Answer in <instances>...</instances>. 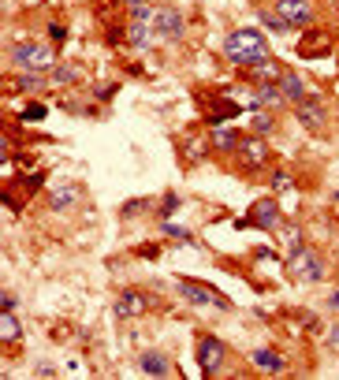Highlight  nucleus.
I'll return each instance as SVG.
<instances>
[{
    "label": "nucleus",
    "instance_id": "1",
    "mask_svg": "<svg viewBox=\"0 0 339 380\" xmlns=\"http://www.w3.org/2000/svg\"><path fill=\"white\" fill-rule=\"evenodd\" d=\"M224 57L239 63V68H254V63L269 60V41H265L261 30H235L224 41Z\"/></svg>",
    "mask_w": 339,
    "mask_h": 380
},
{
    "label": "nucleus",
    "instance_id": "2",
    "mask_svg": "<svg viewBox=\"0 0 339 380\" xmlns=\"http://www.w3.org/2000/svg\"><path fill=\"white\" fill-rule=\"evenodd\" d=\"M12 60H15V68H23V71H52L56 68L52 49L49 45H38V41H19L12 49Z\"/></svg>",
    "mask_w": 339,
    "mask_h": 380
},
{
    "label": "nucleus",
    "instance_id": "3",
    "mask_svg": "<svg viewBox=\"0 0 339 380\" xmlns=\"http://www.w3.org/2000/svg\"><path fill=\"white\" fill-rule=\"evenodd\" d=\"M280 224H283V212H280V201H276V198L254 201L250 217H246V220H235V228H258V231H280Z\"/></svg>",
    "mask_w": 339,
    "mask_h": 380
},
{
    "label": "nucleus",
    "instance_id": "4",
    "mask_svg": "<svg viewBox=\"0 0 339 380\" xmlns=\"http://www.w3.org/2000/svg\"><path fill=\"white\" fill-rule=\"evenodd\" d=\"M287 272L295 276V280H302V283H320V280H325V261H320L317 250L302 246L298 254L287 257Z\"/></svg>",
    "mask_w": 339,
    "mask_h": 380
},
{
    "label": "nucleus",
    "instance_id": "5",
    "mask_svg": "<svg viewBox=\"0 0 339 380\" xmlns=\"http://www.w3.org/2000/svg\"><path fill=\"white\" fill-rule=\"evenodd\" d=\"M176 287H179L183 299H190L194 306H216V310H232V302H227L224 294L216 291V287H209V283H198V280H176Z\"/></svg>",
    "mask_w": 339,
    "mask_h": 380
},
{
    "label": "nucleus",
    "instance_id": "6",
    "mask_svg": "<svg viewBox=\"0 0 339 380\" xmlns=\"http://www.w3.org/2000/svg\"><path fill=\"white\" fill-rule=\"evenodd\" d=\"M224 354H227V347L220 343L216 336H201L198 339V366H201V373H220L224 369Z\"/></svg>",
    "mask_w": 339,
    "mask_h": 380
},
{
    "label": "nucleus",
    "instance_id": "7",
    "mask_svg": "<svg viewBox=\"0 0 339 380\" xmlns=\"http://www.w3.org/2000/svg\"><path fill=\"white\" fill-rule=\"evenodd\" d=\"M153 306V299L145 291H138V287H127V291H120V299H116V317H142L145 310Z\"/></svg>",
    "mask_w": 339,
    "mask_h": 380
},
{
    "label": "nucleus",
    "instance_id": "8",
    "mask_svg": "<svg viewBox=\"0 0 339 380\" xmlns=\"http://www.w3.org/2000/svg\"><path fill=\"white\" fill-rule=\"evenodd\" d=\"M276 12L287 19L291 30H298V26H306V23H314V0H276Z\"/></svg>",
    "mask_w": 339,
    "mask_h": 380
},
{
    "label": "nucleus",
    "instance_id": "9",
    "mask_svg": "<svg viewBox=\"0 0 339 380\" xmlns=\"http://www.w3.org/2000/svg\"><path fill=\"white\" fill-rule=\"evenodd\" d=\"M239 164L243 168H261V164H269V142H265L261 134H250L239 142Z\"/></svg>",
    "mask_w": 339,
    "mask_h": 380
},
{
    "label": "nucleus",
    "instance_id": "10",
    "mask_svg": "<svg viewBox=\"0 0 339 380\" xmlns=\"http://www.w3.org/2000/svg\"><path fill=\"white\" fill-rule=\"evenodd\" d=\"M153 30H157V38H164V41H179L183 38V15L176 12V8H157Z\"/></svg>",
    "mask_w": 339,
    "mask_h": 380
},
{
    "label": "nucleus",
    "instance_id": "11",
    "mask_svg": "<svg viewBox=\"0 0 339 380\" xmlns=\"http://www.w3.org/2000/svg\"><path fill=\"white\" fill-rule=\"evenodd\" d=\"M250 366L258 369V373H283V366H287V361H283L280 350H272V347H258V350L250 354Z\"/></svg>",
    "mask_w": 339,
    "mask_h": 380
},
{
    "label": "nucleus",
    "instance_id": "12",
    "mask_svg": "<svg viewBox=\"0 0 339 380\" xmlns=\"http://www.w3.org/2000/svg\"><path fill=\"white\" fill-rule=\"evenodd\" d=\"M298 108V123L306 127V131H325V108L317 105V101H302V105H295Z\"/></svg>",
    "mask_w": 339,
    "mask_h": 380
},
{
    "label": "nucleus",
    "instance_id": "13",
    "mask_svg": "<svg viewBox=\"0 0 339 380\" xmlns=\"http://www.w3.org/2000/svg\"><path fill=\"white\" fill-rule=\"evenodd\" d=\"M235 116H239V105H235V101H227V97L209 101V127H220L224 119H235Z\"/></svg>",
    "mask_w": 339,
    "mask_h": 380
},
{
    "label": "nucleus",
    "instance_id": "14",
    "mask_svg": "<svg viewBox=\"0 0 339 380\" xmlns=\"http://www.w3.org/2000/svg\"><path fill=\"white\" fill-rule=\"evenodd\" d=\"M246 71H250V75L261 82V86H276V82L283 79V68H280V63L272 60V57L261 60V63H254V68H246Z\"/></svg>",
    "mask_w": 339,
    "mask_h": 380
},
{
    "label": "nucleus",
    "instance_id": "15",
    "mask_svg": "<svg viewBox=\"0 0 339 380\" xmlns=\"http://www.w3.org/2000/svg\"><path fill=\"white\" fill-rule=\"evenodd\" d=\"M280 90H283V97H287L291 105H302V101H306V82H302V79L295 75V71H283Z\"/></svg>",
    "mask_w": 339,
    "mask_h": 380
},
{
    "label": "nucleus",
    "instance_id": "16",
    "mask_svg": "<svg viewBox=\"0 0 339 380\" xmlns=\"http://www.w3.org/2000/svg\"><path fill=\"white\" fill-rule=\"evenodd\" d=\"M283 101H287V97H283V90H280V82H276V86H261V90H258V94H254V101H250V108H269V112H272V108H280V105H283Z\"/></svg>",
    "mask_w": 339,
    "mask_h": 380
},
{
    "label": "nucleus",
    "instance_id": "17",
    "mask_svg": "<svg viewBox=\"0 0 339 380\" xmlns=\"http://www.w3.org/2000/svg\"><path fill=\"white\" fill-rule=\"evenodd\" d=\"M45 71H26V75L12 79V94H38V90H45Z\"/></svg>",
    "mask_w": 339,
    "mask_h": 380
},
{
    "label": "nucleus",
    "instance_id": "18",
    "mask_svg": "<svg viewBox=\"0 0 339 380\" xmlns=\"http://www.w3.org/2000/svg\"><path fill=\"white\" fill-rule=\"evenodd\" d=\"M239 142H243V134L239 131H224V127H213V134H209V146L220 153H232V150H239Z\"/></svg>",
    "mask_w": 339,
    "mask_h": 380
},
{
    "label": "nucleus",
    "instance_id": "19",
    "mask_svg": "<svg viewBox=\"0 0 339 380\" xmlns=\"http://www.w3.org/2000/svg\"><path fill=\"white\" fill-rule=\"evenodd\" d=\"M138 366H142V373H145V377H168V369H172V366H168V358H164L161 350H145Z\"/></svg>",
    "mask_w": 339,
    "mask_h": 380
},
{
    "label": "nucleus",
    "instance_id": "20",
    "mask_svg": "<svg viewBox=\"0 0 339 380\" xmlns=\"http://www.w3.org/2000/svg\"><path fill=\"white\" fill-rule=\"evenodd\" d=\"M82 198V190L75 187V183H63V187L60 190H52V198H49V206L52 209H71V206H75V201Z\"/></svg>",
    "mask_w": 339,
    "mask_h": 380
},
{
    "label": "nucleus",
    "instance_id": "21",
    "mask_svg": "<svg viewBox=\"0 0 339 380\" xmlns=\"http://www.w3.org/2000/svg\"><path fill=\"white\" fill-rule=\"evenodd\" d=\"M123 38H127V45H134V49H145L150 45V38H153V30H150V23H127V30H123Z\"/></svg>",
    "mask_w": 339,
    "mask_h": 380
},
{
    "label": "nucleus",
    "instance_id": "22",
    "mask_svg": "<svg viewBox=\"0 0 339 380\" xmlns=\"http://www.w3.org/2000/svg\"><path fill=\"white\" fill-rule=\"evenodd\" d=\"M332 49V34H309V38L298 41V52L302 57H317V52Z\"/></svg>",
    "mask_w": 339,
    "mask_h": 380
},
{
    "label": "nucleus",
    "instance_id": "23",
    "mask_svg": "<svg viewBox=\"0 0 339 380\" xmlns=\"http://www.w3.org/2000/svg\"><path fill=\"white\" fill-rule=\"evenodd\" d=\"M19 336H23V324L15 321V310H4V313H0V339L15 343Z\"/></svg>",
    "mask_w": 339,
    "mask_h": 380
},
{
    "label": "nucleus",
    "instance_id": "24",
    "mask_svg": "<svg viewBox=\"0 0 339 380\" xmlns=\"http://www.w3.org/2000/svg\"><path fill=\"white\" fill-rule=\"evenodd\" d=\"M258 19H261V26H269L272 34H291V26H287V19L276 12V8H261L258 12Z\"/></svg>",
    "mask_w": 339,
    "mask_h": 380
},
{
    "label": "nucleus",
    "instance_id": "25",
    "mask_svg": "<svg viewBox=\"0 0 339 380\" xmlns=\"http://www.w3.org/2000/svg\"><path fill=\"white\" fill-rule=\"evenodd\" d=\"M49 82H52V86H75V82H79V68H68V63H56V68L49 71Z\"/></svg>",
    "mask_w": 339,
    "mask_h": 380
},
{
    "label": "nucleus",
    "instance_id": "26",
    "mask_svg": "<svg viewBox=\"0 0 339 380\" xmlns=\"http://www.w3.org/2000/svg\"><path fill=\"white\" fill-rule=\"evenodd\" d=\"M145 209H153V206H150V198H131V201H123V206H120V217L131 220V217H142Z\"/></svg>",
    "mask_w": 339,
    "mask_h": 380
},
{
    "label": "nucleus",
    "instance_id": "27",
    "mask_svg": "<svg viewBox=\"0 0 339 380\" xmlns=\"http://www.w3.org/2000/svg\"><path fill=\"white\" fill-rule=\"evenodd\" d=\"M183 157H187V164H198L201 157H205V142H201V138H187V150H183Z\"/></svg>",
    "mask_w": 339,
    "mask_h": 380
},
{
    "label": "nucleus",
    "instance_id": "28",
    "mask_svg": "<svg viewBox=\"0 0 339 380\" xmlns=\"http://www.w3.org/2000/svg\"><path fill=\"white\" fill-rule=\"evenodd\" d=\"M153 15H157V12H153L150 4H134V0H131V19L134 23H150L153 26Z\"/></svg>",
    "mask_w": 339,
    "mask_h": 380
},
{
    "label": "nucleus",
    "instance_id": "29",
    "mask_svg": "<svg viewBox=\"0 0 339 380\" xmlns=\"http://www.w3.org/2000/svg\"><path fill=\"white\" fill-rule=\"evenodd\" d=\"M272 123H276V119H272V112H254V134H265V131H272Z\"/></svg>",
    "mask_w": 339,
    "mask_h": 380
},
{
    "label": "nucleus",
    "instance_id": "30",
    "mask_svg": "<svg viewBox=\"0 0 339 380\" xmlns=\"http://www.w3.org/2000/svg\"><path fill=\"white\" fill-rule=\"evenodd\" d=\"M176 209H179V194H176V190H168V194H164V201H161V217L168 220Z\"/></svg>",
    "mask_w": 339,
    "mask_h": 380
},
{
    "label": "nucleus",
    "instance_id": "31",
    "mask_svg": "<svg viewBox=\"0 0 339 380\" xmlns=\"http://www.w3.org/2000/svg\"><path fill=\"white\" fill-rule=\"evenodd\" d=\"M291 187H295V183H291V172H276V175H272V190H276V194H283V190H291Z\"/></svg>",
    "mask_w": 339,
    "mask_h": 380
},
{
    "label": "nucleus",
    "instance_id": "32",
    "mask_svg": "<svg viewBox=\"0 0 339 380\" xmlns=\"http://www.w3.org/2000/svg\"><path fill=\"white\" fill-rule=\"evenodd\" d=\"M164 231H168L172 239H179V243H194V235H190L187 228H176V224H164Z\"/></svg>",
    "mask_w": 339,
    "mask_h": 380
},
{
    "label": "nucleus",
    "instance_id": "33",
    "mask_svg": "<svg viewBox=\"0 0 339 380\" xmlns=\"http://www.w3.org/2000/svg\"><path fill=\"white\" fill-rule=\"evenodd\" d=\"M49 38L56 45H63V41H68V26H63V23H49Z\"/></svg>",
    "mask_w": 339,
    "mask_h": 380
},
{
    "label": "nucleus",
    "instance_id": "34",
    "mask_svg": "<svg viewBox=\"0 0 339 380\" xmlns=\"http://www.w3.org/2000/svg\"><path fill=\"white\" fill-rule=\"evenodd\" d=\"M116 90H120V86L105 82V86H97V90H94V97H97V101H112V97H116Z\"/></svg>",
    "mask_w": 339,
    "mask_h": 380
},
{
    "label": "nucleus",
    "instance_id": "35",
    "mask_svg": "<svg viewBox=\"0 0 339 380\" xmlns=\"http://www.w3.org/2000/svg\"><path fill=\"white\" fill-rule=\"evenodd\" d=\"M41 179H45V172H34V175H26V179H23L26 194H34V190H38V187H41Z\"/></svg>",
    "mask_w": 339,
    "mask_h": 380
},
{
    "label": "nucleus",
    "instance_id": "36",
    "mask_svg": "<svg viewBox=\"0 0 339 380\" xmlns=\"http://www.w3.org/2000/svg\"><path fill=\"white\" fill-rule=\"evenodd\" d=\"M41 116H45V105H30L23 112V119H30V123H34V119H41Z\"/></svg>",
    "mask_w": 339,
    "mask_h": 380
},
{
    "label": "nucleus",
    "instance_id": "37",
    "mask_svg": "<svg viewBox=\"0 0 339 380\" xmlns=\"http://www.w3.org/2000/svg\"><path fill=\"white\" fill-rule=\"evenodd\" d=\"M0 299H4V310H15V306H19V299H15V291H4Z\"/></svg>",
    "mask_w": 339,
    "mask_h": 380
},
{
    "label": "nucleus",
    "instance_id": "38",
    "mask_svg": "<svg viewBox=\"0 0 339 380\" xmlns=\"http://www.w3.org/2000/svg\"><path fill=\"white\" fill-rule=\"evenodd\" d=\"M38 377H56V369H52L49 361H38Z\"/></svg>",
    "mask_w": 339,
    "mask_h": 380
},
{
    "label": "nucleus",
    "instance_id": "39",
    "mask_svg": "<svg viewBox=\"0 0 339 380\" xmlns=\"http://www.w3.org/2000/svg\"><path fill=\"white\" fill-rule=\"evenodd\" d=\"M328 343H332V347L339 350V328H332V332H328Z\"/></svg>",
    "mask_w": 339,
    "mask_h": 380
},
{
    "label": "nucleus",
    "instance_id": "40",
    "mask_svg": "<svg viewBox=\"0 0 339 380\" xmlns=\"http://www.w3.org/2000/svg\"><path fill=\"white\" fill-rule=\"evenodd\" d=\"M328 306H332V310H339V291L332 294V299H328Z\"/></svg>",
    "mask_w": 339,
    "mask_h": 380
},
{
    "label": "nucleus",
    "instance_id": "41",
    "mask_svg": "<svg viewBox=\"0 0 339 380\" xmlns=\"http://www.w3.org/2000/svg\"><path fill=\"white\" fill-rule=\"evenodd\" d=\"M134 4H150V0H134Z\"/></svg>",
    "mask_w": 339,
    "mask_h": 380
}]
</instances>
